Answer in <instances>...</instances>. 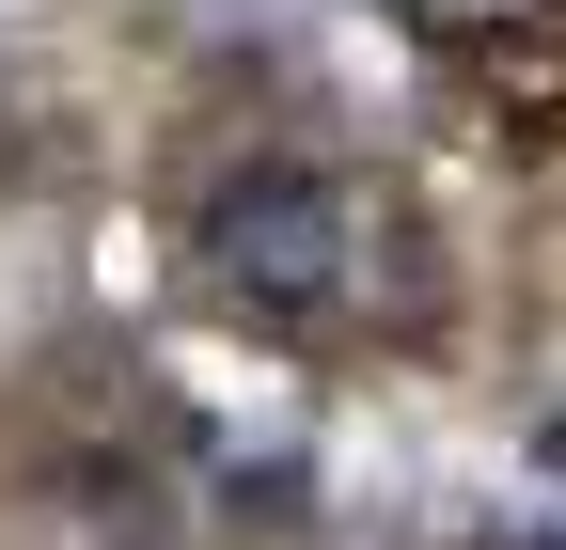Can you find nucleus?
<instances>
[{
    "mask_svg": "<svg viewBox=\"0 0 566 550\" xmlns=\"http://www.w3.org/2000/svg\"><path fill=\"white\" fill-rule=\"evenodd\" d=\"M189 252H205V284H221L237 315H331L346 252H363V204H346V173H315V158H252V173L205 189Z\"/></svg>",
    "mask_w": 566,
    "mask_h": 550,
    "instance_id": "1",
    "label": "nucleus"
}]
</instances>
